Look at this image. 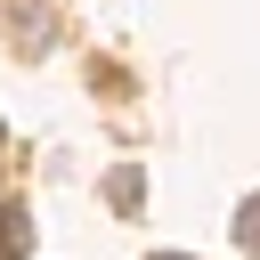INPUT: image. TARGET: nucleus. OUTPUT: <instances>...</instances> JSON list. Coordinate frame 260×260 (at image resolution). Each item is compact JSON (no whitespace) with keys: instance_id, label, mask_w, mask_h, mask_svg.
I'll list each match as a JSON object with an SVG mask.
<instances>
[{"instance_id":"obj_1","label":"nucleus","mask_w":260,"mask_h":260,"mask_svg":"<svg viewBox=\"0 0 260 260\" xmlns=\"http://www.w3.org/2000/svg\"><path fill=\"white\" fill-rule=\"evenodd\" d=\"M24 252H32V219L16 203H0V260H24Z\"/></svg>"},{"instance_id":"obj_2","label":"nucleus","mask_w":260,"mask_h":260,"mask_svg":"<svg viewBox=\"0 0 260 260\" xmlns=\"http://www.w3.org/2000/svg\"><path fill=\"white\" fill-rule=\"evenodd\" d=\"M106 195H114V211H138V203H146V187H138V171H114V179H106Z\"/></svg>"},{"instance_id":"obj_3","label":"nucleus","mask_w":260,"mask_h":260,"mask_svg":"<svg viewBox=\"0 0 260 260\" xmlns=\"http://www.w3.org/2000/svg\"><path fill=\"white\" fill-rule=\"evenodd\" d=\"M236 244L260 252V195H244V211H236Z\"/></svg>"},{"instance_id":"obj_4","label":"nucleus","mask_w":260,"mask_h":260,"mask_svg":"<svg viewBox=\"0 0 260 260\" xmlns=\"http://www.w3.org/2000/svg\"><path fill=\"white\" fill-rule=\"evenodd\" d=\"M154 260H179V252H154Z\"/></svg>"}]
</instances>
